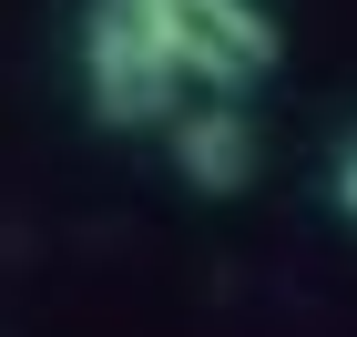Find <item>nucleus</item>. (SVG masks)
Segmentation results:
<instances>
[{"label": "nucleus", "mask_w": 357, "mask_h": 337, "mask_svg": "<svg viewBox=\"0 0 357 337\" xmlns=\"http://www.w3.org/2000/svg\"><path fill=\"white\" fill-rule=\"evenodd\" d=\"M82 92H92V123H112V133L184 123L174 112L184 72H174V52H164V31H153L143 0H92L82 10Z\"/></svg>", "instance_id": "obj_1"}, {"label": "nucleus", "mask_w": 357, "mask_h": 337, "mask_svg": "<svg viewBox=\"0 0 357 337\" xmlns=\"http://www.w3.org/2000/svg\"><path fill=\"white\" fill-rule=\"evenodd\" d=\"M153 10V31H164V52L184 82H204L215 103H245L255 82L275 72V10L266 0H143Z\"/></svg>", "instance_id": "obj_2"}, {"label": "nucleus", "mask_w": 357, "mask_h": 337, "mask_svg": "<svg viewBox=\"0 0 357 337\" xmlns=\"http://www.w3.org/2000/svg\"><path fill=\"white\" fill-rule=\"evenodd\" d=\"M174 174L194 195H245L255 184V112L245 103H194L174 123Z\"/></svg>", "instance_id": "obj_3"}, {"label": "nucleus", "mask_w": 357, "mask_h": 337, "mask_svg": "<svg viewBox=\"0 0 357 337\" xmlns=\"http://www.w3.org/2000/svg\"><path fill=\"white\" fill-rule=\"evenodd\" d=\"M327 195H337V215L357 225V123L337 133V164H327Z\"/></svg>", "instance_id": "obj_4"}]
</instances>
